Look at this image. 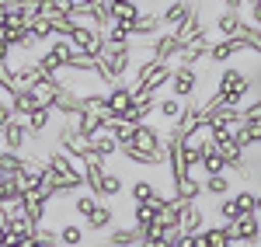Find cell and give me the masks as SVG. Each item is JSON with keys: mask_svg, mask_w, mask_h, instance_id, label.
I'll use <instances>...</instances> for the list:
<instances>
[{"mask_svg": "<svg viewBox=\"0 0 261 247\" xmlns=\"http://www.w3.org/2000/svg\"><path fill=\"white\" fill-rule=\"evenodd\" d=\"M0 42H4V24H0Z\"/></svg>", "mask_w": 261, "mask_h": 247, "instance_id": "51", "label": "cell"}, {"mask_svg": "<svg viewBox=\"0 0 261 247\" xmlns=\"http://www.w3.org/2000/svg\"><path fill=\"white\" fill-rule=\"evenodd\" d=\"M28 32H32V39H35V42H53V39H56L49 18H32V21H28Z\"/></svg>", "mask_w": 261, "mask_h": 247, "instance_id": "39", "label": "cell"}, {"mask_svg": "<svg viewBox=\"0 0 261 247\" xmlns=\"http://www.w3.org/2000/svg\"><path fill=\"white\" fill-rule=\"evenodd\" d=\"M70 45L84 52V56H98L101 49H105V32L94 28V24H81L77 21V28H73V35H70Z\"/></svg>", "mask_w": 261, "mask_h": 247, "instance_id": "4", "label": "cell"}, {"mask_svg": "<svg viewBox=\"0 0 261 247\" xmlns=\"http://www.w3.org/2000/svg\"><path fill=\"white\" fill-rule=\"evenodd\" d=\"M112 223H115V209L105 206V202H101V206L94 209V212H91L87 219H84V227L94 230V233H105V230H112Z\"/></svg>", "mask_w": 261, "mask_h": 247, "instance_id": "26", "label": "cell"}, {"mask_svg": "<svg viewBox=\"0 0 261 247\" xmlns=\"http://www.w3.org/2000/svg\"><path fill=\"white\" fill-rule=\"evenodd\" d=\"M157 212H161L157 206H136V209H133V227H136V230L153 227V223H157Z\"/></svg>", "mask_w": 261, "mask_h": 247, "instance_id": "37", "label": "cell"}, {"mask_svg": "<svg viewBox=\"0 0 261 247\" xmlns=\"http://www.w3.org/2000/svg\"><path fill=\"white\" fill-rule=\"evenodd\" d=\"M73 125H77V132L87 136V140H94V136H101V132H108V119H105L101 112H91V108H84L81 115L73 119Z\"/></svg>", "mask_w": 261, "mask_h": 247, "instance_id": "13", "label": "cell"}, {"mask_svg": "<svg viewBox=\"0 0 261 247\" xmlns=\"http://www.w3.org/2000/svg\"><path fill=\"white\" fill-rule=\"evenodd\" d=\"M185 104H188V101H178V98H171V94H167V98L157 101V112H161V119H167V122L174 125L181 115H185Z\"/></svg>", "mask_w": 261, "mask_h": 247, "instance_id": "34", "label": "cell"}, {"mask_svg": "<svg viewBox=\"0 0 261 247\" xmlns=\"http://www.w3.org/2000/svg\"><path fill=\"white\" fill-rule=\"evenodd\" d=\"M150 60H157V63H174L178 60V52H181V45H178V39H174V32H161L157 39L150 42Z\"/></svg>", "mask_w": 261, "mask_h": 247, "instance_id": "8", "label": "cell"}, {"mask_svg": "<svg viewBox=\"0 0 261 247\" xmlns=\"http://www.w3.org/2000/svg\"><path fill=\"white\" fill-rule=\"evenodd\" d=\"M28 143V129L21 119H11V122L0 129V150H11V153H21Z\"/></svg>", "mask_w": 261, "mask_h": 247, "instance_id": "10", "label": "cell"}, {"mask_svg": "<svg viewBox=\"0 0 261 247\" xmlns=\"http://www.w3.org/2000/svg\"><path fill=\"white\" fill-rule=\"evenodd\" d=\"M171 98H178V101H192V94L199 91V70L195 66H181L174 63V73H171Z\"/></svg>", "mask_w": 261, "mask_h": 247, "instance_id": "3", "label": "cell"}, {"mask_svg": "<svg viewBox=\"0 0 261 247\" xmlns=\"http://www.w3.org/2000/svg\"><path fill=\"white\" fill-rule=\"evenodd\" d=\"M108 132L119 140V146H129V143H133V132H136V125H129L125 119H108Z\"/></svg>", "mask_w": 261, "mask_h": 247, "instance_id": "35", "label": "cell"}, {"mask_svg": "<svg viewBox=\"0 0 261 247\" xmlns=\"http://www.w3.org/2000/svg\"><path fill=\"white\" fill-rule=\"evenodd\" d=\"M199 247H233V240H230V233H226L223 223H209L199 233Z\"/></svg>", "mask_w": 261, "mask_h": 247, "instance_id": "23", "label": "cell"}, {"mask_svg": "<svg viewBox=\"0 0 261 247\" xmlns=\"http://www.w3.org/2000/svg\"><path fill=\"white\" fill-rule=\"evenodd\" d=\"M216 216H220L223 227H230V223H237V219H241V209L233 206V195H226V199L216 202Z\"/></svg>", "mask_w": 261, "mask_h": 247, "instance_id": "36", "label": "cell"}, {"mask_svg": "<svg viewBox=\"0 0 261 247\" xmlns=\"http://www.w3.org/2000/svg\"><path fill=\"white\" fill-rule=\"evenodd\" d=\"M105 101H108V115H112V119H122V115L133 108V91H129L125 84H119V87H108Z\"/></svg>", "mask_w": 261, "mask_h": 247, "instance_id": "16", "label": "cell"}, {"mask_svg": "<svg viewBox=\"0 0 261 247\" xmlns=\"http://www.w3.org/2000/svg\"><path fill=\"white\" fill-rule=\"evenodd\" d=\"M24 167V153H11V150H0V171L7 174H18Z\"/></svg>", "mask_w": 261, "mask_h": 247, "instance_id": "40", "label": "cell"}, {"mask_svg": "<svg viewBox=\"0 0 261 247\" xmlns=\"http://www.w3.org/2000/svg\"><path fill=\"white\" fill-rule=\"evenodd\" d=\"M0 247H7V227L0 223Z\"/></svg>", "mask_w": 261, "mask_h": 247, "instance_id": "46", "label": "cell"}, {"mask_svg": "<svg viewBox=\"0 0 261 247\" xmlns=\"http://www.w3.org/2000/svg\"><path fill=\"white\" fill-rule=\"evenodd\" d=\"M56 146H60L63 153H70V157H73V160H91V140H87V136H81V132H77V125H63L60 132H56Z\"/></svg>", "mask_w": 261, "mask_h": 247, "instance_id": "1", "label": "cell"}, {"mask_svg": "<svg viewBox=\"0 0 261 247\" xmlns=\"http://www.w3.org/2000/svg\"><path fill=\"white\" fill-rule=\"evenodd\" d=\"M247 24L261 32V4H254V7H251V18H247Z\"/></svg>", "mask_w": 261, "mask_h": 247, "instance_id": "43", "label": "cell"}, {"mask_svg": "<svg viewBox=\"0 0 261 247\" xmlns=\"http://www.w3.org/2000/svg\"><path fill=\"white\" fill-rule=\"evenodd\" d=\"M205 227H209V223H205V212H202L199 202H188V206L181 209V233H185V237H199Z\"/></svg>", "mask_w": 261, "mask_h": 247, "instance_id": "14", "label": "cell"}, {"mask_svg": "<svg viewBox=\"0 0 261 247\" xmlns=\"http://www.w3.org/2000/svg\"><path fill=\"white\" fill-rule=\"evenodd\" d=\"M164 28H161V14L157 11H143L140 18L133 21V42H150L157 39Z\"/></svg>", "mask_w": 261, "mask_h": 247, "instance_id": "12", "label": "cell"}, {"mask_svg": "<svg viewBox=\"0 0 261 247\" xmlns=\"http://www.w3.org/2000/svg\"><path fill=\"white\" fill-rule=\"evenodd\" d=\"M105 247H140V230H136V227H115V230H108Z\"/></svg>", "mask_w": 261, "mask_h": 247, "instance_id": "24", "label": "cell"}, {"mask_svg": "<svg viewBox=\"0 0 261 247\" xmlns=\"http://www.w3.org/2000/svg\"><path fill=\"white\" fill-rule=\"evenodd\" d=\"M195 4H199V0H171L161 11V28L164 32H178L181 24L188 21V14L195 11Z\"/></svg>", "mask_w": 261, "mask_h": 247, "instance_id": "6", "label": "cell"}, {"mask_svg": "<svg viewBox=\"0 0 261 247\" xmlns=\"http://www.w3.org/2000/svg\"><path fill=\"white\" fill-rule=\"evenodd\" d=\"M202 181H205V178H202L199 171H195V174H185L181 181L171 185V195H174L178 202H185V206H188V202H199L202 195H205V191H202Z\"/></svg>", "mask_w": 261, "mask_h": 247, "instance_id": "7", "label": "cell"}, {"mask_svg": "<svg viewBox=\"0 0 261 247\" xmlns=\"http://www.w3.org/2000/svg\"><path fill=\"white\" fill-rule=\"evenodd\" d=\"M213 24H216L220 39H241V32H244V18L237 14V11H226V7L213 18Z\"/></svg>", "mask_w": 261, "mask_h": 247, "instance_id": "17", "label": "cell"}, {"mask_svg": "<svg viewBox=\"0 0 261 247\" xmlns=\"http://www.w3.org/2000/svg\"><path fill=\"white\" fill-rule=\"evenodd\" d=\"M209 52H213V39L209 35H202V39H195L192 45H185L178 52V63L181 66H199L202 60H209Z\"/></svg>", "mask_w": 261, "mask_h": 247, "instance_id": "15", "label": "cell"}, {"mask_svg": "<svg viewBox=\"0 0 261 247\" xmlns=\"http://www.w3.org/2000/svg\"><path fill=\"white\" fill-rule=\"evenodd\" d=\"M226 233H230L233 247H254V244H261V216H241L237 223L226 227Z\"/></svg>", "mask_w": 261, "mask_h": 247, "instance_id": "5", "label": "cell"}, {"mask_svg": "<svg viewBox=\"0 0 261 247\" xmlns=\"http://www.w3.org/2000/svg\"><path fill=\"white\" fill-rule=\"evenodd\" d=\"M101 178H105V160H98V157H91V160H84V188L94 195L101 185Z\"/></svg>", "mask_w": 261, "mask_h": 247, "instance_id": "30", "label": "cell"}, {"mask_svg": "<svg viewBox=\"0 0 261 247\" xmlns=\"http://www.w3.org/2000/svg\"><path fill=\"white\" fill-rule=\"evenodd\" d=\"M233 178H230V174H216V178H205V181H202V191H205V195H209V199H216V202H220V199H226V195H233Z\"/></svg>", "mask_w": 261, "mask_h": 247, "instance_id": "22", "label": "cell"}, {"mask_svg": "<svg viewBox=\"0 0 261 247\" xmlns=\"http://www.w3.org/2000/svg\"><path fill=\"white\" fill-rule=\"evenodd\" d=\"M258 150H261V140H258Z\"/></svg>", "mask_w": 261, "mask_h": 247, "instance_id": "52", "label": "cell"}, {"mask_svg": "<svg viewBox=\"0 0 261 247\" xmlns=\"http://www.w3.org/2000/svg\"><path fill=\"white\" fill-rule=\"evenodd\" d=\"M21 247H42V244H39V240H35V237H32V240H24V244H21Z\"/></svg>", "mask_w": 261, "mask_h": 247, "instance_id": "48", "label": "cell"}, {"mask_svg": "<svg viewBox=\"0 0 261 247\" xmlns=\"http://www.w3.org/2000/svg\"><path fill=\"white\" fill-rule=\"evenodd\" d=\"M244 4H247V7H254V4H261V0H244Z\"/></svg>", "mask_w": 261, "mask_h": 247, "instance_id": "49", "label": "cell"}, {"mask_svg": "<svg viewBox=\"0 0 261 247\" xmlns=\"http://www.w3.org/2000/svg\"><path fill=\"white\" fill-rule=\"evenodd\" d=\"M81 244H84V227L63 223L60 227V247H81Z\"/></svg>", "mask_w": 261, "mask_h": 247, "instance_id": "38", "label": "cell"}, {"mask_svg": "<svg viewBox=\"0 0 261 247\" xmlns=\"http://www.w3.org/2000/svg\"><path fill=\"white\" fill-rule=\"evenodd\" d=\"M53 108H39V112H32L28 119H24V129H28V140H42L45 136V129L53 125Z\"/></svg>", "mask_w": 261, "mask_h": 247, "instance_id": "19", "label": "cell"}, {"mask_svg": "<svg viewBox=\"0 0 261 247\" xmlns=\"http://www.w3.org/2000/svg\"><path fill=\"white\" fill-rule=\"evenodd\" d=\"M122 188H125L122 174H112V171H105V178H101L98 191H94V199H98V202H105V199H119Z\"/></svg>", "mask_w": 261, "mask_h": 247, "instance_id": "28", "label": "cell"}, {"mask_svg": "<svg viewBox=\"0 0 261 247\" xmlns=\"http://www.w3.org/2000/svg\"><path fill=\"white\" fill-rule=\"evenodd\" d=\"M39 70L45 73V77H56V73L66 70V60H63L53 45H45V49H39Z\"/></svg>", "mask_w": 261, "mask_h": 247, "instance_id": "25", "label": "cell"}, {"mask_svg": "<svg viewBox=\"0 0 261 247\" xmlns=\"http://www.w3.org/2000/svg\"><path fill=\"white\" fill-rule=\"evenodd\" d=\"M28 91L35 94V101H39L42 108H53V104L60 101V94H63V87L53 80V77H42V80H39V84H32Z\"/></svg>", "mask_w": 261, "mask_h": 247, "instance_id": "18", "label": "cell"}, {"mask_svg": "<svg viewBox=\"0 0 261 247\" xmlns=\"http://www.w3.org/2000/svg\"><path fill=\"white\" fill-rule=\"evenodd\" d=\"M164 129H157L153 122H143L136 125V132H133V146L140 150V153H150V157H157V160H164Z\"/></svg>", "mask_w": 261, "mask_h": 247, "instance_id": "2", "label": "cell"}, {"mask_svg": "<svg viewBox=\"0 0 261 247\" xmlns=\"http://www.w3.org/2000/svg\"><path fill=\"white\" fill-rule=\"evenodd\" d=\"M199 171H205V178H216V174H226V160H223V153L216 150V146H213L209 153H202Z\"/></svg>", "mask_w": 261, "mask_h": 247, "instance_id": "33", "label": "cell"}, {"mask_svg": "<svg viewBox=\"0 0 261 247\" xmlns=\"http://www.w3.org/2000/svg\"><path fill=\"white\" fill-rule=\"evenodd\" d=\"M53 112H56V115H63V119H77V115L84 112L81 94H73V91H63V94H60V101L53 104Z\"/></svg>", "mask_w": 261, "mask_h": 247, "instance_id": "27", "label": "cell"}, {"mask_svg": "<svg viewBox=\"0 0 261 247\" xmlns=\"http://www.w3.org/2000/svg\"><path fill=\"white\" fill-rule=\"evenodd\" d=\"M105 42H108V45H133V24L112 21V24L105 28Z\"/></svg>", "mask_w": 261, "mask_h": 247, "instance_id": "31", "label": "cell"}, {"mask_svg": "<svg viewBox=\"0 0 261 247\" xmlns=\"http://www.w3.org/2000/svg\"><path fill=\"white\" fill-rule=\"evenodd\" d=\"M4 227H7L11 237H18V240H32V237H35V223H32L28 216H7Z\"/></svg>", "mask_w": 261, "mask_h": 247, "instance_id": "32", "label": "cell"}, {"mask_svg": "<svg viewBox=\"0 0 261 247\" xmlns=\"http://www.w3.org/2000/svg\"><path fill=\"white\" fill-rule=\"evenodd\" d=\"M98 206H101V202L91 195V191H84V195H77V199H73V212H77V216H84V219H87V216H91Z\"/></svg>", "mask_w": 261, "mask_h": 247, "instance_id": "41", "label": "cell"}, {"mask_svg": "<svg viewBox=\"0 0 261 247\" xmlns=\"http://www.w3.org/2000/svg\"><path fill=\"white\" fill-rule=\"evenodd\" d=\"M202 35H205V18H202V7L195 4V11H192V14H188V21H185L178 32H174V39H178V45L185 49V45H192V42L202 39Z\"/></svg>", "mask_w": 261, "mask_h": 247, "instance_id": "11", "label": "cell"}, {"mask_svg": "<svg viewBox=\"0 0 261 247\" xmlns=\"http://www.w3.org/2000/svg\"><path fill=\"white\" fill-rule=\"evenodd\" d=\"M7 11H11V7H7V4H4V0H0V24H4V21H7Z\"/></svg>", "mask_w": 261, "mask_h": 247, "instance_id": "45", "label": "cell"}, {"mask_svg": "<svg viewBox=\"0 0 261 247\" xmlns=\"http://www.w3.org/2000/svg\"><path fill=\"white\" fill-rule=\"evenodd\" d=\"M247 52V45H244V39H220L213 42V52H209V60L213 63H223V66H230V63H237Z\"/></svg>", "mask_w": 261, "mask_h": 247, "instance_id": "9", "label": "cell"}, {"mask_svg": "<svg viewBox=\"0 0 261 247\" xmlns=\"http://www.w3.org/2000/svg\"><path fill=\"white\" fill-rule=\"evenodd\" d=\"M223 7H226V11H237V14H241L244 0H223Z\"/></svg>", "mask_w": 261, "mask_h": 247, "instance_id": "44", "label": "cell"}, {"mask_svg": "<svg viewBox=\"0 0 261 247\" xmlns=\"http://www.w3.org/2000/svg\"><path fill=\"white\" fill-rule=\"evenodd\" d=\"M35 240H39L42 247H60V230H53V227H35Z\"/></svg>", "mask_w": 261, "mask_h": 247, "instance_id": "42", "label": "cell"}, {"mask_svg": "<svg viewBox=\"0 0 261 247\" xmlns=\"http://www.w3.org/2000/svg\"><path fill=\"white\" fill-rule=\"evenodd\" d=\"M119 150H122V146H119V140H115L112 132H101V136L91 140V157H98V160H105V164H108Z\"/></svg>", "mask_w": 261, "mask_h": 247, "instance_id": "20", "label": "cell"}, {"mask_svg": "<svg viewBox=\"0 0 261 247\" xmlns=\"http://www.w3.org/2000/svg\"><path fill=\"white\" fill-rule=\"evenodd\" d=\"M39 108H42V104L35 101V94H32L28 87L18 91V94H11V112H14V119H21V122H24L32 112H39Z\"/></svg>", "mask_w": 261, "mask_h": 247, "instance_id": "21", "label": "cell"}, {"mask_svg": "<svg viewBox=\"0 0 261 247\" xmlns=\"http://www.w3.org/2000/svg\"><path fill=\"white\" fill-rule=\"evenodd\" d=\"M233 206L241 216H258V191L254 188H233Z\"/></svg>", "mask_w": 261, "mask_h": 247, "instance_id": "29", "label": "cell"}, {"mask_svg": "<svg viewBox=\"0 0 261 247\" xmlns=\"http://www.w3.org/2000/svg\"><path fill=\"white\" fill-rule=\"evenodd\" d=\"M0 223H7V206L0 202Z\"/></svg>", "mask_w": 261, "mask_h": 247, "instance_id": "47", "label": "cell"}, {"mask_svg": "<svg viewBox=\"0 0 261 247\" xmlns=\"http://www.w3.org/2000/svg\"><path fill=\"white\" fill-rule=\"evenodd\" d=\"M258 216H261V191H258Z\"/></svg>", "mask_w": 261, "mask_h": 247, "instance_id": "50", "label": "cell"}]
</instances>
